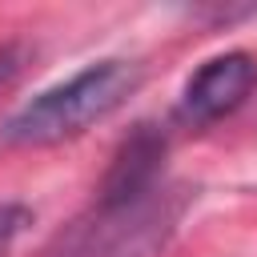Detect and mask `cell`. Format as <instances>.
<instances>
[{"label":"cell","mask_w":257,"mask_h":257,"mask_svg":"<svg viewBox=\"0 0 257 257\" xmlns=\"http://www.w3.org/2000/svg\"><path fill=\"white\" fill-rule=\"evenodd\" d=\"M189 189L157 181L145 189H96L92 205L56 233L44 257H153L177 229Z\"/></svg>","instance_id":"cell-1"},{"label":"cell","mask_w":257,"mask_h":257,"mask_svg":"<svg viewBox=\"0 0 257 257\" xmlns=\"http://www.w3.org/2000/svg\"><path fill=\"white\" fill-rule=\"evenodd\" d=\"M141 84V64L128 56H100L76 68L72 76L40 88L32 100H24L4 124L0 145L4 149H48L60 141L80 137L84 128L112 116Z\"/></svg>","instance_id":"cell-2"},{"label":"cell","mask_w":257,"mask_h":257,"mask_svg":"<svg viewBox=\"0 0 257 257\" xmlns=\"http://www.w3.org/2000/svg\"><path fill=\"white\" fill-rule=\"evenodd\" d=\"M257 88V60L241 48L217 52L189 72L177 96V120L185 128H209L233 116Z\"/></svg>","instance_id":"cell-3"},{"label":"cell","mask_w":257,"mask_h":257,"mask_svg":"<svg viewBox=\"0 0 257 257\" xmlns=\"http://www.w3.org/2000/svg\"><path fill=\"white\" fill-rule=\"evenodd\" d=\"M28 225H32V209L24 201H0V257L12 253V245L24 237Z\"/></svg>","instance_id":"cell-4"},{"label":"cell","mask_w":257,"mask_h":257,"mask_svg":"<svg viewBox=\"0 0 257 257\" xmlns=\"http://www.w3.org/2000/svg\"><path fill=\"white\" fill-rule=\"evenodd\" d=\"M28 64H32V48H28L24 40H8V44H0V92L12 88Z\"/></svg>","instance_id":"cell-5"}]
</instances>
